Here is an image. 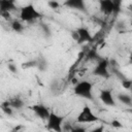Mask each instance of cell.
Here are the masks:
<instances>
[{"label": "cell", "instance_id": "cb8c5ba5", "mask_svg": "<svg viewBox=\"0 0 132 132\" xmlns=\"http://www.w3.org/2000/svg\"><path fill=\"white\" fill-rule=\"evenodd\" d=\"M41 29L46 36H51V29L46 24H41Z\"/></svg>", "mask_w": 132, "mask_h": 132}, {"label": "cell", "instance_id": "ba28073f", "mask_svg": "<svg viewBox=\"0 0 132 132\" xmlns=\"http://www.w3.org/2000/svg\"><path fill=\"white\" fill-rule=\"evenodd\" d=\"M78 33V40H77V43L78 44H82V43H86V42H91L93 40V36L90 32V30L87 28V27H78L75 29Z\"/></svg>", "mask_w": 132, "mask_h": 132}, {"label": "cell", "instance_id": "4316f807", "mask_svg": "<svg viewBox=\"0 0 132 132\" xmlns=\"http://www.w3.org/2000/svg\"><path fill=\"white\" fill-rule=\"evenodd\" d=\"M90 132H104V127L103 125H100V126H97L96 128L92 129Z\"/></svg>", "mask_w": 132, "mask_h": 132}, {"label": "cell", "instance_id": "52a82bcc", "mask_svg": "<svg viewBox=\"0 0 132 132\" xmlns=\"http://www.w3.org/2000/svg\"><path fill=\"white\" fill-rule=\"evenodd\" d=\"M99 99L106 106H114L116 105V100L113 98L111 90H109V89H102V90H100Z\"/></svg>", "mask_w": 132, "mask_h": 132}, {"label": "cell", "instance_id": "f546056e", "mask_svg": "<svg viewBox=\"0 0 132 132\" xmlns=\"http://www.w3.org/2000/svg\"><path fill=\"white\" fill-rule=\"evenodd\" d=\"M71 82H72V85H73V86H75V85H77V84L79 82V80H78L76 77H73V78L71 79Z\"/></svg>", "mask_w": 132, "mask_h": 132}, {"label": "cell", "instance_id": "7c38bea8", "mask_svg": "<svg viewBox=\"0 0 132 132\" xmlns=\"http://www.w3.org/2000/svg\"><path fill=\"white\" fill-rule=\"evenodd\" d=\"M117 99L124 105L132 106V97L127 93H119L117 95Z\"/></svg>", "mask_w": 132, "mask_h": 132}, {"label": "cell", "instance_id": "ac0fdd59", "mask_svg": "<svg viewBox=\"0 0 132 132\" xmlns=\"http://www.w3.org/2000/svg\"><path fill=\"white\" fill-rule=\"evenodd\" d=\"M121 85L124 89L126 90H131L132 89V79H129V78H124L123 80H121Z\"/></svg>", "mask_w": 132, "mask_h": 132}, {"label": "cell", "instance_id": "484cf974", "mask_svg": "<svg viewBox=\"0 0 132 132\" xmlns=\"http://www.w3.org/2000/svg\"><path fill=\"white\" fill-rule=\"evenodd\" d=\"M125 28H126V26H125V23H123V22H119L117 24V26H116V29L118 31H120V32H122L123 30H125Z\"/></svg>", "mask_w": 132, "mask_h": 132}, {"label": "cell", "instance_id": "d6986e66", "mask_svg": "<svg viewBox=\"0 0 132 132\" xmlns=\"http://www.w3.org/2000/svg\"><path fill=\"white\" fill-rule=\"evenodd\" d=\"M37 62H38L37 68H38L39 70H41V71H44V70L46 69V65H47L45 59H43V58H38V59H37Z\"/></svg>", "mask_w": 132, "mask_h": 132}, {"label": "cell", "instance_id": "4fadbf2b", "mask_svg": "<svg viewBox=\"0 0 132 132\" xmlns=\"http://www.w3.org/2000/svg\"><path fill=\"white\" fill-rule=\"evenodd\" d=\"M8 101H9V103H10V106H11L12 108H15V109H21V108H23L24 105H25L24 100L21 99L20 97H13V98L9 99Z\"/></svg>", "mask_w": 132, "mask_h": 132}, {"label": "cell", "instance_id": "5b68a950", "mask_svg": "<svg viewBox=\"0 0 132 132\" xmlns=\"http://www.w3.org/2000/svg\"><path fill=\"white\" fill-rule=\"evenodd\" d=\"M93 75L100 76L103 78H109L110 72H109V61L105 58H102L99 62H97L96 66L94 67L92 71Z\"/></svg>", "mask_w": 132, "mask_h": 132}, {"label": "cell", "instance_id": "7402d4cb", "mask_svg": "<svg viewBox=\"0 0 132 132\" xmlns=\"http://www.w3.org/2000/svg\"><path fill=\"white\" fill-rule=\"evenodd\" d=\"M121 5H122L121 1H113V13L118 14L121 11Z\"/></svg>", "mask_w": 132, "mask_h": 132}, {"label": "cell", "instance_id": "ffe728a7", "mask_svg": "<svg viewBox=\"0 0 132 132\" xmlns=\"http://www.w3.org/2000/svg\"><path fill=\"white\" fill-rule=\"evenodd\" d=\"M110 126L112 128H116V129H121L124 127V125L121 123V121H119L118 119H113L111 122H110Z\"/></svg>", "mask_w": 132, "mask_h": 132}, {"label": "cell", "instance_id": "8992f818", "mask_svg": "<svg viewBox=\"0 0 132 132\" xmlns=\"http://www.w3.org/2000/svg\"><path fill=\"white\" fill-rule=\"evenodd\" d=\"M29 108L36 114L37 118H39L40 120L45 121V122L48 119L50 113H51V110L47 108V106H45L44 104H41V103L33 104V105L29 106Z\"/></svg>", "mask_w": 132, "mask_h": 132}, {"label": "cell", "instance_id": "3957f363", "mask_svg": "<svg viewBox=\"0 0 132 132\" xmlns=\"http://www.w3.org/2000/svg\"><path fill=\"white\" fill-rule=\"evenodd\" d=\"M64 121H65V117L64 116H60V114L56 113L55 111L51 110L50 117L46 120L45 128L47 130L54 131V132H63Z\"/></svg>", "mask_w": 132, "mask_h": 132}, {"label": "cell", "instance_id": "277c9868", "mask_svg": "<svg viewBox=\"0 0 132 132\" xmlns=\"http://www.w3.org/2000/svg\"><path fill=\"white\" fill-rule=\"evenodd\" d=\"M99 121L98 116H96L94 113V111L92 110V108L89 105H85L81 110L79 111V113L76 117V122L79 124L82 123H96Z\"/></svg>", "mask_w": 132, "mask_h": 132}, {"label": "cell", "instance_id": "8fae6325", "mask_svg": "<svg viewBox=\"0 0 132 132\" xmlns=\"http://www.w3.org/2000/svg\"><path fill=\"white\" fill-rule=\"evenodd\" d=\"M15 9H16V5L13 0H1L0 1V12H11Z\"/></svg>", "mask_w": 132, "mask_h": 132}, {"label": "cell", "instance_id": "603a6c76", "mask_svg": "<svg viewBox=\"0 0 132 132\" xmlns=\"http://www.w3.org/2000/svg\"><path fill=\"white\" fill-rule=\"evenodd\" d=\"M47 5H48L52 9H57V8L60 7L61 4H60L58 1H48V2H47Z\"/></svg>", "mask_w": 132, "mask_h": 132}, {"label": "cell", "instance_id": "44dd1931", "mask_svg": "<svg viewBox=\"0 0 132 132\" xmlns=\"http://www.w3.org/2000/svg\"><path fill=\"white\" fill-rule=\"evenodd\" d=\"M7 69H8L9 72H11L12 74H16V73H18V67H16V65L13 64V63H11V62L7 64Z\"/></svg>", "mask_w": 132, "mask_h": 132}, {"label": "cell", "instance_id": "9c48e42d", "mask_svg": "<svg viewBox=\"0 0 132 132\" xmlns=\"http://www.w3.org/2000/svg\"><path fill=\"white\" fill-rule=\"evenodd\" d=\"M64 6L71 8V9H75V10H79L82 12H87V5L86 2L84 0H67L63 3Z\"/></svg>", "mask_w": 132, "mask_h": 132}, {"label": "cell", "instance_id": "d4e9b609", "mask_svg": "<svg viewBox=\"0 0 132 132\" xmlns=\"http://www.w3.org/2000/svg\"><path fill=\"white\" fill-rule=\"evenodd\" d=\"M69 132H87V129L85 127H80V126H78V127H71Z\"/></svg>", "mask_w": 132, "mask_h": 132}, {"label": "cell", "instance_id": "83f0119b", "mask_svg": "<svg viewBox=\"0 0 132 132\" xmlns=\"http://www.w3.org/2000/svg\"><path fill=\"white\" fill-rule=\"evenodd\" d=\"M71 38H72L74 41H76V42H77V40H78V33H77V31H76V30L71 31Z\"/></svg>", "mask_w": 132, "mask_h": 132}, {"label": "cell", "instance_id": "6da1fadb", "mask_svg": "<svg viewBox=\"0 0 132 132\" xmlns=\"http://www.w3.org/2000/svg\"><path fill=\"white\" fill-rule=\"evenodd\" d=\"M93 88H94L93 82H91L89 80H79V82L74 86L73 93H74V95H76L80 98L88 99V100H94Z\"/></svg>", "mask_w": 132, "mask_h": 132}, {"label": "cell", "instance_id": "7a4b0ae2", "mask_svg": "<svg viewBox=\"0 0 132 132\" xmlns=\"http://www.w3.org/2000/svg\"><path fill=\"white\" fill-rule=\"evenodd\" d=\"M40 18H42V14L31 3L21 7V9H20V20L22 22L31 23Z\"/></svg>", "mask_w": 132, "mask_h": 132}, {"label": "cell", "instance_id": "2e32d148", "mask_svg": "<svg viewBox=\"0 0 132 132\" xmlns=\"http://www.w3.org/2000/svg\"><path fill=\"white\" fill-rule=\"evenodd\" d=\"M87 58H88V60H95V61H97V62H99V61L102 59V57L98 54V52H97L96 50H91V51L88 53Z\"/></svg>", "mask_w": 132, "mask_h": 132}, {"label": "cell", "instance_id": "4dcf8cb0", "mask_svg": "<svg viewBox=\"0 0 132 132\" xmlns=\"http://www.w3.org/2000/svg\"><path fill=\"white\" fill-rule=\"evenodd\" d=\"M128 63H129L130 65H132V52H131V54L129 55V58H128Z\"/></svg>", "mask_w": 132, "mask_h": 132}, {"label": "cell", "instance_id": "1f68e13d", "mask_svg": "<svg viewBox=\"0 0 132 132\" xmlns=\"http://www.w3.org/2000/svg\"><path fill=\"white\" fill-rule=\"evenodd\" d=\"M131 97H132V89H131Z\"/></svg>", "mask_w": 132, "mask_h": 132}, {"label": "cell", "instance_id": "30bf717a", "mask_svg": "<svg viewBox=\"0 0 132 132\" xmlns=\"http://www.w3.org/2000/svg\"><path fill=\"white\" fill-rule=\"evenodd\" d=\"M100 11L106 15L113 13V1L112 0H100L99 1Z\"/></svg>", "mask_w": 132, "mask_h": 132}, {"label": "cell", "instance_id": "f1b7e54d", "mask_svg": "<svg viewBox=\"0 0 132 132\" xmlns=\"http://www.w3.org/2000/svg\"><path fill=\"white\" fill-rule=\"evenodd\" d=\"M1 16L4 19V20H6V21H9L11 18V15H10V12H1Z\"/></svg>", "mask_w": 132, "mask_h": 132}, {"label": "cell", "instance_id": "e0dca14e", "mask_svg": "<svg viewBox=\"0 0 132 132\" xmlns=\"http://www.w3.org/2000/svg\"><path fill=\"white\" fill-rule=\"evenodd\" d=\"M37 65H38V62H37V59H35V60H30V61L23 63L22 67L23 68H32V67H37Z\"/></svg>", "mask_w": 132, "mask_h": 132}, {"label": "cell", "instance_id": "9a60e30c", "mask_svg": "<svg viewBox=\"0 0 132 132\" xmlns=\"http://www.w3.org/2000/svg\"><path fill=\"white\" fill-rule=\"evenodd\" d=\"M1 110H2L5 114H7V116H12V113H13L12 107L10 106V103H9L8 100H7V101H3V102L1 103Z\"/></svg>", "mask_w": 132, "mask_h": 132}, {"label": "cell", "instance_id": "5bb4252c", "mask_svg": "<svg viewBox=\"0 0 132 132\" xmlns=\"http://www.w3.org/2000/svg\"><path fill=\"white\" fill-rule=\"evenodd\" d=\"M10 26H11V30L14 31V32H16V33H22V32L24 31V25H23V23H22L21 21H19V20L12 21Z\"/></svg>", "mask_w": 132, "mask_h": 132}]
</instances>
